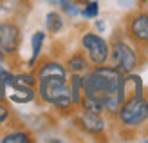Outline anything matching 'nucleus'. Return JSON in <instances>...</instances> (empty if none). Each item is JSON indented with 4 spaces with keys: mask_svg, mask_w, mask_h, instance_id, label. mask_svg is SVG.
<instances>
[{
    "mask_svg": "<svg viewBox=\"0 0 148 143\" xmlns=\"http://www.w3.org/2000/svg\"><path fill=\"white\" fill-rule=\"evenodd\" d=\"M69 87H71L72 103L74 105H79L81 103V98H83V76L78 74V73H72L71 82H69Z\"/></svg>",
    "mask_w": 148,
    "mask_h": 143,
    "instance_id": "11",
    "label": "nucleus"
},
{
    "mask_svg": "<svg viewBox=\"0 0 148 143\" xmlns=\"http://www.w3.org/2000/svg\"><path fill=\"white\" fill-rule=\"evenodd\" d=\"M108 62H110V65L116 67L117 71H121L123 74L134 73V69L137 67V53L128 42L116 38L112 42V46H110V51H108Z\"/></svg>",
    "mask_w": 148,
    "mask_h": 143,
    "instance_id": "4",
    "label": "nucleus"
},
{
    "mask_svg": "<svg viewBox=\"0 0 148 143\" xmlns=\"http://www.w3.org/2000/svg\"><path fill=\"white\" fill-rule=\"evenodd\" d=\"M36 80L38 78H47V76H60V78H67V67L60 62H45L38 67L36 71Z\"/></svg>",
    "mask_w": 148,
    "mask_h": 143,
    "instance_id": "9",
    "label": "nucleus"
},
{
    "mask_svg": "<svg viewBox=\"0 0 148 143\" xmlns=\"http://www.w3.org/2000/svg\"><path fill=\"white\" fill-rule=\"evenodd\" d=\"M88 67H90V60H88V56H85V53H81V51H76L67 60V71H71V73L83 74V73L88 71Z\"/></svg>",
    "mask_w": 148,
    "mask_h": 143,
    "instance_id": "10",
    "label": "nucleus"
},
{
    "mask_svg": "<svg viewBox=\"0 0 148 143\" xmlns=\"http://www.w3.org/2000/svg\"><path fill=\"white\" fill-rule=\"evenodd\" d=\"M5 98V84H4V76H0V100Z\"/></svg>",
    "mask_w": 148,
    "mask_h": 143,
    "instance_id": "19",
    "label": "nucleus"
},
{
    "mask_svg": "<svg viewBox=\"0 0 148 143\" xmlns=\"http://www.w3.org/2000/svg\"><path fill=\"white\" fill-rule=\"evenodd\" d=\"M117 118H119V123L123 127H139L143 125L146 120H148V98L143 96H134V98H128L125 100L119 109H117Z\"/></svg>",
    "mask_w": 148,
    "mask_h": 143,
    "instance_id": "3",
    "label": "nucleus"
},
{
    "mask_svg": "<svg viewBox=\"0 0 148 143\" xmlns=\"http://www.w3.org/2000/svg\"><path fill=\"white\" fill-rule=\"evenodd\" d=\"M43 42H45V33H42V31H36L34 35H33V40H31V44H33V56H31V65H34V62H36V58L40 56V53H42V47H43Z\"/></svg>",
    "mask_w": 148,
    "mask_h": 143,
    "instance_id": "13",
    "label": "nucleus"
},
{
    "mask_svg": "<svg viewBox=\"0 0 148 143\" xmlns=\"http://www.w3.org/2000/svg\"><path fill=\"white\" fill-rule=\"evenodd\" d=\"M7 118H9V109H7L5 105L2 103V100H0V127L7 122Z\"/></svg>",
    "mask_w": 148,
    "mask_h": 143,
    "instance_id": "17",
    "label": "nucleus"
},
{
    "mask_svg": "<svg viewBox=\"0 0 148 143\" xmlns=\"http://www.w3.org/2000/svg\"><path fill=\"white\" fill-rule=\"evenodd\" d=\"M47 2H51L53 6H58V7H63L65 4H69V2H72V0H47Z\"/></svg>",
    "mask_w": 148,
    "mask_h": 143,
    "instance_id": "18",
    "label": "nucleus"
},
{
    "mask_svg": "<svg viewBox=\"0 0 148 143\" xmlns=\"http://www.w3.org/2000/svg\"><path fill=\"white\" fill-rule=\"evenodd\" d=\"M125 74L112 65H96L83 74V98H90L103 105V111L116 114L123 103L121 85Z\"/></svg>",
    "mask_w": 148,
    "mask_h": 143,
    "instance_id": "1",
    "label": "nucleus"
},
{
    "mask_svg": "<svg viewBox=\"0 0 148 143\" xmlns=\"http://www.w3.org/2000/svg\"><path fill=\"white\" fill-rule=\"evenodd\" d=\"M29 141H31V136L27 132H22V131L9 132L2 138V143H29Z\"/></svg>",
    "mask_w": 148,
    "mask_h": 143,
    "instance_id": "14",
    "label": "nucleus"
},
{
    "mask_svg": "<svg viewBox=\"0 0 148 143\" xmlns=\"http://www.w3.org/2000/svg\"><path fill=\"white\" fill-rule=\"evenodd\" d=\"M76 123L78 127L83 132L87 134H94V136H98V134H101L103 131H105V120H103L101 114H98V112H88V111H81L78 118H76Z\"/></svg>",
    "mask_w": 148,
    "mask_h": 143,
    "instance_id": "8",
    "label": "nucleus"
},
{
    "mask_svg": "<svg viewBox=\"0 0 148 143\" xmlns=\"http://www.w3.org/2000/svg\"><path fill=\"white\" fill-rule=\"evenodd\" d=\"M14 78H16L18 82H22V84H25V85H31V87H34V85H36V76H34V74L22 73V74H16Z\"/></svg>",
    "mask_w": 148,
    "mask_h": 143,
    "instance_id": "16",
    "label": "nucleus"
},
{
    "mask_svg": "<svg viewBox=\"0 0 148 143\" xmlns=\"http://www.w3.org/2000/svg\"><path fill=\"white\" fill-rule=\"evenodd\" d=\"M36 84H38V94L45 103L53 105L56 109H71L74 105L67 78L47 76V78H38Z\"/></svg>",
    "mask_w": 148,
    "mask_h": 143,
    "instance_id": "2",
    "label": "nucleus"
},
{
    "mask_svg": "<svg viewBox=\"0 0 148 143\" xmlns=\"http://www.w3.org/2000/svg\"><path fill=\"white\" fill-rule=\"evenodd\" d=\"M79 2H88V0H79Z\"/></svg>",
    "mask_w": 148,
    "mask_h": 143,
    "instance_id": "23",
    "label": "nucleus"
},
{
    "mask_svg": "<svg viewBox=\"0 0 148 143\" xmlns=\"http://www.w3.org/2000/svg\"><path fill=\"white\" fill-rule=\"evenodd\" d=\"M146 98H148V89H146Z\"/></svg>",
    "mask_w": 148,
    "mask_h": 143,
    "instance_id": "24",
    "label": "nucleus"
},
{
    "mask_svg": "<svg viewBox=\"0 0 148 143\" xmlns=\"http://www.w3.org/2000/svg\"><path fill=\"white\" fill-rule=\"evenodd\" d=\"M81 46L87 51V56L94 65H103L108 62V44L96 33H85L81 36Z\"/></svg>",
    "mask_w": 148,
    "mask_h": 143,
    "instance_id": "5",
    "label": "nucleus"
},
{
    "mask_svg": "<svg viewBox=\"0 0 148 143\" xmlns=\"http://www.w3.org/2000/svg\"><path fill=\"white\" fill-rule=\"evenodd\" d=\"M79 13L83 15L85 18H96L98 13H99V4L96 2V0H88V2H85V7Z\"/></svg>",
    "mask_w": 148,
    "mask_h": 143,
    "instance_id": "15",
    "label": "nucleus"
},
{
    "mask_svg": "<svg viewBox=\"0 0 148 143\" xmlns=\"http://www.w3.org/2000/svg\"><path fill=\"white\" fill-rule=\"evenodd\" d=\"M45 26H47V31H49L51 35L60 33L62 29H63V18H62V15L56 13V11L47 13V17H45Z\"/></svg>",
    "mask_w": 148,
    "mask_h": 143,
    "instance_id": "12",
    "label": "nucleus"
},
{
    "mask_svg": "<svg viewBox=\"0 0 148 143\" xmlns=\"http://www.w3.org/2000/svg\"><path fill=\"white\" fill-rule=\"evenodd\" d=\"M20 27L13 22H2L0 24V49L4 55H14L20 47Z\"/></svg>",
    "mask_w": 148,
    "mask_h": 143,
    "instance_id": "6",
    "label": "nucleus"
},
{
    "mask_svg": "<svg viewBox=\"0 0 148 143\" xmlns=\"http://www.w3.org/2000/svg\"><path fill=\"white\" fill-rule=\"evenodd\" d=\"M127 29L134 42L141 44V46H148V13L141 11V13L132 15Z\"/></svg>",
    "mask_w": 148,
    "mask_h": 143,
    "instance_id": "7",
    "label": "nucleus"
},
{
    "mask_svg": "<svg viewBox=\"0 0 148 143\" xmlns=\"http://www.w3.org/2000/svg\"><path fill=\"white\" fill-rule=\"evenodd\" d=\"M139 2H143V4H146V2H148V0H139Z\"/></svg>",
    "mask_w": 148,
    "mask_h": 143,
    "instance_id": "22",
    "label": "nucleus"
},
{
    "mask_svg": "<svg viewBox=\"0 0 148 143\" xmlns=\"http://www.w3.org/2000/svg\"><path fill=\"white\" fill-rule=\"evenodd\" d=\"M4 60H5V55H4V51L0 49V64H4Z\"/></svg>",
    "mask_w": 148,
    "mask_h": 143,
    "instance_id": "20",
    "label": "nucleus"
},
{
    "mask_svg": "<svg viewBox=\"0 0 148 143\" xmlns=\"http://www.w3.org/2000/svg\"><path fill=\"white\" fill-rule=\"evenodd\" d=\"M5 73H7V71H5V69H4V67H2V64H0V76H4V74H5Z\"/></svg>",
    "mask_w": 148,
    "mask_h": 143,
    "instance_id": "21",
    "label": "nucleus"
}]
</instances>
